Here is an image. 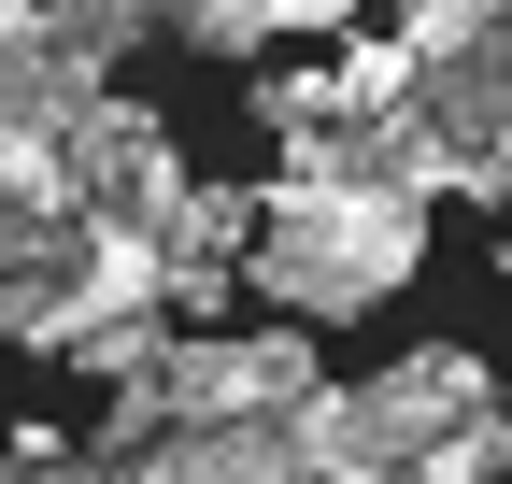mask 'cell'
Instances as JSON below:
<instances>
[{
    "label": "cell",
    "instance_id": "obj_1",
    "mask_svg": "<svg viewBox=\"0 0 512 484\" xmlns=\"http://www.w3.org/2000/svg\"><path fill=\"white\" fill-rule=\"evenodd\" d=\"M427 271V200L399 186H370V200H328V214H271L256 228V257H242V299H271V328H356L384 314Z\"/></svg>",
    "mask_w": 512,
    "mask_h": 484
},
{
    "label": "cell",
    "instance_id": "obj_2",
    "mask_svg": "<svg viewBox=\"0 0 512 484\" xmlns=\"http://www.w3.org/2000/svg\"><path fill=\"white\" fill-rule=\"evenodd\" d=\"M57 157H72V186H86V214L100 228H171V200L185 186H200V171H185L171 157V129H157V114L143 100H100V114H72V129H57Z\"/></svg>",
    "mask_w": 512,
    "mask_h": 484
},
{
    "label": "cell",
    "instance_id": "obj_3",
    "mask_svg": "<svg viewBox=\"0 0 512 484\" xmlns=\"http://www.w3.org/2000/svg\"><path fill=\"white\" fill-rule=\"evenodd\" d=\"M157 413H171V428H242V413H271V399H256V342L242 328H185L157 356Z\"/></svg>",
    "mask_w": 512,
    "mask_h": 484
},
{
    "label": "cell",
    "instance_id": "obj_4",
    "mask_svg": "<svg viewBox=\"0 0 512 484\" xmlns=\"http://www.w3.org/2000/svg\"><path fill=\"white\" fill-rule=\"evenodd\" d=\"M356 43V15L342 0H185L171 15V43H200V57H256V43Z\"/></svg>",
    "mask_w": 512,
    "mask_h": 484
},
{
    "label": "cell",
    "instance_id": "obj_5",
    "mask_svg": "<svg viewBox=\"0 0 512 484\" xmlns=\"http://www.w3.org/2000/svg\"><path fill=\"white\" fill-rule=\"evenodd\" d=\"M171 442H185V470H200V484H313V456H299L285 413H242V428H171Z\"/></svg>",
    "mask_w": 512,
    "mask_h": 484
},
{
    "label": "cell",
    "instance_id": "obj_6",
    "mask_svg": "<svg viewBox=\"0 0 512 484\" xmlns=\"http://www.w3.org/2000/svg\"><path fill=\"white\" fill-rule=\"evenodd\" d=\"M0 484H114L100 456H0Z\"/></svg>",
    "mask_w": 512,
    "mask_h": 484
},
{
    "label": "cell",
    "instance_id": "obj_7",
    "mask_svg": "<svg viewBox=\"0 0 512 484\" xmlns=\"http://www.w3.org/2000/svg\"><path fill=\"white\" fill-rule=\"evenodd\" d=\"M498 285H512V242H498Z\"/></svg>",
    "mask_w": 512,
    "mask_h": 484
},
{
    "label": "cell",
    "instance_id": "obj_8",
    "mask_svg": "<svg viewBox=\"0 0 512 484\" xmlns=\"http://www.w3.org/2000/svg\"><path fill=\"white\" fill-rule=\"evenodd\" d=\"M498 428H512V399H498Z\"/></svg>",
    "mask_w": 512,
    "mask_h": 484
}]
</instances>
